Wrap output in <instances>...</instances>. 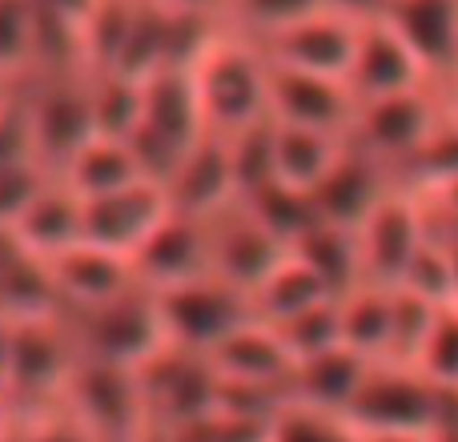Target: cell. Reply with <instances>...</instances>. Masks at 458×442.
I'll return each mask as SVG.
<instances>
[{
	"label": "cell",
	"mask_w": 458,
	"mask_h": 442,
	"mask_svg": "<svg viewBox=\"0 0 458 442\" xmlns=\"http://www.w3.org/2000/svg\"><path fill=\"white\" fill-rule=\"evenodd\" d=\"M394 338V290L390 285H354L342 293V346L370 362H386Z\"/></svg>",
	"instance_id": "cell-27"
},
{
	"label": "cell",
	"mask_w": 458,
	"mask_h": 442,
	"mask_svg": "<svg viewBox=\"0 0 458 442\" xmlns=\"http://www.w3.org/2000/svg\"><path fill=\"white\" fill-rule=\"evenodd\" d=\"M77 366L81 346L69 314L8 322L0 334V374L16 395V403L24 406V414L61 406Z\"/></svg>",
	"instance_id": "cell-2"
},
{
	"label": "cell",
	"mask_w": 458,
	"mask_h": 442,
	"mask_svg": "<svg viewBox=\"0 0 458 442\" xmlns=\"http://www.w3.org/2000/svg\"><path fill=\"white\" fill-rule=\"evenodd\" d=\"M446 117V85H422L411 93L382 97V101L358 105L350 141L378 157L382 166L403 174V166L427 145V137L443 125Z\"/></svg>",
	"instance_id": "cell-8"
},
{
	"label": "cell",
	"mask_w": 458,
	"mask_h": 442,
	"mask_svg": "<svg viewBox=\"0 0 458 442\" xmlns=\"http://www.w3.org/2000/svg\"><path fill=\"white\" fill-rule=\"evenodd\" d=\"M274 330L282 334V342L293 354V362H306V358L326 354V350L342 346V298L318 302V306L277 322Z\"/></svg>",
	"instance_id": "cell-35"
},
{
	"label": "cell",
	"mask_w": 458,
	"mask_h": 442,
	"mask_svg": "<svg viewBox=\"0 0 458 442\" xmlns=\"http://www.w3.org/2000/svg\"><path fill=\"white\" fill-rule=\"evenodd\" d=\"M318 8H322V0H229L222 24L245 32L253 40H266L277 29H285V24L318 13Z\"/></svg>",
	"instance_id": "cell-37"
},
{
	"label": "cell",
	"mask_w": 458,
	"mask_h": 442,
	"mask_svg": "<svg viewBox=\"0 0 458 442\" xmlns=\"http://www.w3.org/2000/svg\"><path fill=\"white\" fill-rule=\"evenodd\" d=\"M217 378L233 382V387H266V390H290L293 382V354L285 350L282 334L261 318H250L245 326H237L225 342H217L209 350Z\"/></svg>",
	"instance_id": "cell-20"
},
{
	"label": "cell",
	"mask_w": 458,
	"mask_h": 442,
	"mask_svg": "<svg viewBox=\"0 0 458 442\" xmlns=\"http://www.w3.org/2000/svg\"><path fill=\"white\" fill-rule=\"evenodd\" d=\"M69 322L77 330L81 358H89V362H109L141 374L145 366L157 362L169 350L157 293L149 285H137L133 293L109 302V306L69 314Z\"/></svg>",
	"instance_id": "cell-4"
},
{
	"label": "cell",
	"mask_w": 458,
	"mask_h": 442,
	"mask_svg": "<svg viewBox=\"0 0 458 442\" xmlns=\"http://www.w3.org/2000/svg\"><path fill=\"white\" fill-rule=\"evenodd\" d=\"M16 237V245L37 258H56V253L72 250L85 242V198L72 190L64 177H53L45 190L32 198V206L16 217V225L8 229Z\"/></svg>",
	"instance_id": "cell-23"
},
{
	"label": "cell",
	"mask_w": 458,
	"mask_h": 442,
	"mask_svg": "<svg viewBox=\"0 0 458 442\" xmlns=\"http://www.w3.org/2000/svg\"><path fill=\"white\" fill-rule=\"evenodd\" d=\"M37 64V0H0V81L24 85Z\"/></svg>",
	"instance_id": "cell-33"
},
{
	"label": "cell",
	"mask_w": 458,
	"mask_h": 442,
	"mask_svg": "<svg viewBox=\"0 0 458 442\" xmlns=\"http://www.w3.org/2000/svg\"><path fill=\"white\" fill-rule=\"evenodd\" d=\"M419 370L435 378L443 390H458V302L443 306L435 318V330L419 358Z\"/></svg>",
	"instance_id": "cell-39"
},
{
	"label": "cell",
	"mask_w": 458,
	"mask_h": 442,
	"mask_svg": "<svg viewBox=\"0 0 458 442\" xmlns=\"http://www.w3.org/2000/svg\"><path fill=\"white\" fill-rule=\"evenodd\" d=\"M269 113L282 125H301V129H322V133L350 137L354 117H358V97L350 93L346 81L274 64Z\"/></svg>",
	"instance_id": "cell-14"
},
{
	"label": "cell",
	"mask_w": 458,
	"mask_h": 442,
	"mask_svg": "<svg viewBox=\"0 0 458 442\" xmlns=\"http://www.w3.org/2000/svg\"><path fill=\"white\" fill-rule=\"evenodd\" d=\"M326 298H338V293L322 282V274H318V269H310L306 261L290 250L274 266V274H269L266 282L253 290L250 302H253V318L277 326V322H285V318L301 314V310L318 306V302H326Z\"/></svg>",
	"instance_id": "cell-29"
},
{
	"label": "cell",
	"mask_w": 458,
	"mask_h": 442,
	"mask_svg": "<svg viewBox=\"0 0 458 442\" xmlns=\"http://www.w3.org/2000/svg\"><path fill=\"white\" fill-rule=\"evenodd\" d=\"M141 390L149 406L153 442H165L217 419V370L206 354L169 346L157 362L141 370Z\"/></svg>",
	"instance_id": "cell-7"
},
{
	"label": "cell",
	"mask_w": 458,
	"mask_h": 442,
	"mask_svg": "<svg viewBox=\"0 0 458 442\" xmlns=\"http://www.w3.org/2000/svg\"><path fill=\"white\" fill-rule=\"evenodd\" d=\"M209 137L190 69H157L145 77V113L133 133V153L149 182L165 185L185 157Z\"/></svg>",
	"instance_id": "cell-3"
},
{
	"label": "cell",
	"mask_w": 458,
	"mask_h": 442,
	"mask_svg": "<svg viewBox=\"0 0 458 442\" xmlns=\"http://www.w3.org/2000/svg\"><path fill=\"white\" fill-rule=\"evenodd\" d=\"M56 174H48L40 161H24V166H13L0 174V229H13L16 217L32 206L40 190L53 182Z\"/></svg>",
	"instance_id": "cell-40"
},
{
	"label": "cell",
	"mask_w": 458,
	"mask_h": 442,
	"mask_svg": "<svg viewBox=\"0 0 458 442\" xmlns=\"http://www.w3.org/2000/svg\"><path fill=\"white\" fill-rule=\"evenodd\" d=\"M394 190H398L394 169L382 166L378 157H370L366 149H358V145L350 141L342 161L334 166V174L314 190V201H318L322 221H334V225H346V229H362V221Z\"/></svg>",
	"instance_id": "cell-19"
},
{
	"label": "cell",
	"mask_w": 458,
	"mask_h": 442,
	"mask_svg": "<svg viewBox=\"0 0 458 442\" xmlns=\"http://www.w3.org/2000/svg\"><path fill=\"white\" fill-rule=\"evenodd\" d=\"M446 109H451V117L458 125V81H454V85H446Z\"/></svg>",
	"instance_id": "cell-50"
},
{
	"label": "cell",
	"mask_w": 458,
	"mask_h": 442,
	"mask_svg": "<svg viewBox=\"0 0 458 442\" xmlns=\"http://www.w3.org/2000/svg\"><path fill=\"white\" fill-rule=\"evenodd\" d=\"M169 214H174V206H169L165 185L141 177V182L125 185V190L85 198V242L137 258V250L149 242L153 229Z\"/></svg>",
	"instance_id": "cell-13"
},
{
	"label": "cell",
	"mask_w": 458,
	"mask_h": 442,
	"mask_svg": "<svg viewBox=\"0 0 458 442\" xmlns=\"http://www.w3.org/2000/svg\"><path fill=\"white\" fill-rule=\"evenodd\" d=\"M13 250H16V237L8 234V229H0V266L8 261V253H13Z\"/></svg>",
	"instance_id": "cell-49"
},
{
	"label": "cell",
	"mask_w": 458,
	"mask_h": 442,
	"mask_svg": "<svg viewBox=\"0 0 458 442\" xmlns=\"http://www.w3.org/2000/svg\"><path fill=\"white\" fill-rule=\"evenodd\" d=\"M209 225H214V274L222 282L237 285V290H245L250 298L274 274L277 261L290 253V245L277 242L242 201L233 209H225L222 217H214Z\"/></svg>",
	"instance_id": "cell-18"
},
{
	"label": "cell",
	"mask_w": 458,
	"mask_h": 442,
	"mask_svg": "<svg viewBox=\"0 0 458 442\" xmlns=\"http://www.w3.org/2000/svg\"><path fill=\"white\" fill-rule=\"evenodd\" d=\"M310 269L322 274V282L334 293H350L354 285H362V250H358V229L334 225V221H318L306 237L290 245Z\"/></svg>",
	"instance_id": "cell-30"
},
{
	"label": "cell",
	"mask_w": 458,
	"mask_h": 442,
	"mask_svg": "<svg viewBox=\"0 0 458 442\" xmlns=\"http://www.w3.org/2000/svg\"><path fill=\"white\" fill-rule=\"evenodd\" d=\"M64 314L61 293H56L53 269L45 258L16 245L8 261L0 266V318L8 322H29V318Z\"/></svg>",
	"instance_id": "cell-26"
},
{
	"label": "cell",
	"mask_w": 458,
	"mask_h": 442,
	"mask_svg": "<svg viewBox=\"0 0 458 442\" xmlns=\"http://www.w3.org/2000/svg\"><path fill=\"white\" fill-rule=\"evenodd\" d=\"M16 442H101V438L89 430V422L81 419L69 403H61V406H48V411L29 414Z\"/></svg>",
	"instance_id": "cell-41"
},
{
	"label": "cell",
	"mask_w": 458,
	"mask_h": 442,
	"mask_svg": "<svg viewBox=\"0 0 458 442\" xmlns=\"http://www.w3.org/2000/svg\"><path fill=\"white\" fill-rule=\"evenodd\" d=\"M382 21L414 48L438 85H454L458 0H390Z\"/></svg>",
	"instance_id": "cell-22"
},
{
	"label": "cell",
	"mask_w": 458,
	"mask_h": 442,
	"mask_svg": "<svg viewBox=\"0 0 458 442\" xmlns=\"http://www.w3.org/2000/svg\"><path fill=\"white\" fill-rule=\"evenodd\" d=\"M422 85H438V81L414 56V48L386 21L362 24L358 56H354V69H350V93L358 97V105L411 93V89H422Z\"/></svg>",
	"instance_id": "cell-17"
},
{
	"label": "cell",
	"mask_w": 458,
	"mask_h": 442,
	"mask_svg": "<svg viewBox=\"0 0 458 442\" xmlns=\"http://www.w3.org/2000/svg\"><path fill=\"white\" fill-rule=\"evenodd\" d=\"M229 157H233V177H237V198L266 190L269 182H277L274 174V117L266 125L250 129V133L229 141Z\"/></svg>",
	"instance_id": "cell-38"
},
{
	"label": "cell",
	"mask_w": 458,
	"mask_h": 442,
	"mask_svg": "<svg viewBox=\"0 0 458 442\" xmlns=\"http://www.w3.org/2000/svg\"><path fill=\"white\" fill-rule=\"evenodd\" d=\"M153 293H157L169 346L190 350V354H209L217 342H225L237 326H245L253 318L250 293L222 282L217 274Z\"/></svg>",
	"instance_id": "cell-9"
},
{
	"label": "cell",
	"mask_w": 458,
	"mask_h": 442,
	"mask_svg": "<svg viewBox=\"0 0 458 442\" xmlns=\"http://www.w3.org/2000/svg\"><path fill=\"white\" fill-rule=\"evenodd\" d=\"M24 406L16 403V395L8 390V382H4V374H0V442H16V435L24 430Z\"/></svg>",
	"instance_id": "cell-43"
},
{
	"label": "cell",
	"mask_w": 458,
	"mask_h": 442,
	"mask_svg": "<svg viewBox=\"0 0 458 442\" xmlns=\"http://www.w3.org/2000/svg\"><path fill=\"white\" fill-rule=\"evenodd\" d=\"M24 161H37L32 149V129H29V109H24V93L16 89L0 109V174Z\"/></svg>",
	"instance_id": "cell-42"
},
{
	"label": "cell",
	"mask_w": 458,
	"mask_h": 442,
	"mask_svg": "<svg viewBox=\"0 0 458 442\" xmlns=\"http://www.w3.org/2000/svg\"><path fill=\"white\" fill-rule=\"evenodd\" d=\"M435 221V217H430ZM435 229H438V237L446 242V253H451V269H454V302H458V225H438L435 221Z\"/></svg>",
	"instance_id": "cell-47"
},
{
	"label": "cell",
	"mask_w": 458,
	"mask_h": 442,
	"mask_svg": "<svg viewBox=\"0 0 458 442\" xmlns=\"http://www.w3.org/2000/svg\"><path fill=\"white\" fill-rule=\"evenodd\" d=\"M358 37H362V24L338 16L330 8H318V13L301 16V21L277 29L274 37H266L269 61L282 64V69H301V72H318V77H334L350 85V69H354L358 56Z\"/></svg>",
	"instance_id": "cell-12"
},
{
	"label": "cell",
	"mask_w": 458,
	"mask_h": 442,
	"mask_svg": "<svg viewBox=\"0 0 458 442\" xmlns=\"http://www.w3.org/2000/svg\"><path fill=\"white\" fill-rule=\"evenodd\" d=\"M0 334H4V318H0Z\"/></svg>",
	"instance_id": "cell-53"
},
{
	"label": "cell",
	"mask_w": 458,
	"mask_h": 442,
	"mask_svg": "<svg viewBox=\"0 0 458 442\" xmlns=\"http://www.w3.org/2000/svg\"><path fill=\"white\" fill-rule=\"evenodd\" d=\"M266 442H366L362 430L334 411H318L306 403H285L266 427Z\"/></svg>",
	"instance_id": "cell-34"
},
{
	"label": "cell",
	"mask_w": 458,
	"mask_h": 442,
	"mask_svg": "<svg viewBox=\"0 0 458 442\" xmlns=\"http://www.w3.org/2000/svg\"><path fill=\"white\" fill-rule=\"evenodd\" d=\"M386 4L390 0H322V8H330V13H338V16H350V21H358V24L382 21Z\"/></svg>",
	"instance_id": "cell-44"
},
{
	"label": "cell",
	"mask_w": 458,
	"mask_h": 442,
	"mask_svg": "<svg viewBox=\"0 0 458 442\" xmlns=\"http://www.w3.org/2000/svg\"><path fill=\"white\" fill-rule=\"evenodd\" d=\"M64 403L89 422V430L101 442H153L149 406L137 370L81 358Z\"/></svg>",
	"instance_id": "cell-10"
},
{
	"label": "cell",
	"mask_w": 458,
	"mask_h": 442,
	"mask_svg": "<svg viewBox=\"0 0 458 442\" xmlns=\"http://www.w3.org/2000/svg\"><path fill=\"white\" fill-rule=\"evenodd\" d=\"M366 442H430V435H362Z\"/></svg>",
	"instance_id": "cell-48"
},
{
	"label": "cell",
	"mask_w": 458,
	"mask_h": 442,
	"mask_svg": "<svg viewBox=\"0 0 458 442\" xmlns=\"http://www.w3.org/2000/svg\"><path fill=\"white\" fill-rule=\"evenodd\" d=\"M193 85H198V101L206 113V125L214 137L233 141V137L250 133V129L266 125L269 113V81H274V61H269L266 45L245 32L222 29L214 32L201 56L190 64Z\"/></svg>",
	"instance_id": "cell-1"
},
{
	"label": "cell",
	"mask_w": 458,
	"mask_h": 442,
	"mask_svg": "<svg viewBox=\"0 0 458 442\" xmlns=\"http://www.w3.org/2000/svg\"><path fill=\"white\" fill-rule=\"evenodd\" d=\"M346 145H350V137L274 121V174H277V182L314 193L318 185L334 174V166L342 161Z\"/></svg>",
	"instance_id": "cell-25"
},
{
	"label": "cell",
	"mask_w": 458,
	"mask_h": 442,
	"mask_svg": "<svg viewBox=\"0 0 458 442\" xmlns=\"http://www.w3.org/2000/svg\"><path fill=\"white\" fill-rule=\"evenodd\" d=\"M454 81H458V53H454Z\"/></svg>",
	"instance_id": "cell-52"
},
{
	"label": "cell",
	"mask_w": 458,
	"mask_h": 442,
	"mask_svg": "<svg viewBox=\"0 0 458 442\" xmlns=\"http://www.w3.org/2000/svg\"><path fill=\"white\" fill-rule=\"evenodd\" d=\"M169 206L174 214L214 221L237 201V177H233V157H229V141L209 133L190 157L177 166V174L165 182Z\"/></svg>",
	"instance_id": "cell-21"
},
{
	"label": "cell",
	"mask_w": 458,
	"mask_h": 442,
	"mask_svg": "<svg viewBox=\"0 0 458 442\" xmlns=\"http://www.w3.org/2000/svg\"><path fill=\"white\" fill-rule=\"evenodd\" d=\"M133 269L149 290H169V285L209 277L214 274V225L201 217L169 214L153 229L149 242L137 250Z\"/></svg>",
	"instance_id": "cell-15"
},
{
	"label": "cell",
	"mask_w": 458,
	"mask_h": 442,
	"mask_svg": "<svg viewBox=\"0 0 458 442\" xmlns=\"http://www.w3.org/2000/svg\"><path fill=\"white\" fill-rule=\"evenodd\" d=\"M430 209L414 190L398 185L358 229V250H362V282L390 285L394 290L406 277L411 261L430 237Z\"/></svg>",
	"instance_id": "cell-11"
},
{
	"label": "cell",
	"mask_w": 458,
	"mask_h": 442,
	"mask_svg": "<svg viewBox=\"0 0 458 442\" xmlns=\"http://www.w3.org/2000/svg\"><path fill=\"white\" fill-rule=\"evenodd\" d=\"M174 13H190V16H209V21H222L229 0H161Z\"/></svg>",
	"instance_id": "cell-46"
},
{
	"label": "cell",
	"mask_w": 458,
	"mask_h": 442,
	"mask_svg": "<svg viewBox=\"0 0 458 442\" xmlns=\"http://www.w3.org/2000/svg\"><path fill=\"white\" fill-rule=\"evenodd\" d=\"M422 201H427L430 217H435L438 225H458V177H454V182H446L443 190L427 193Z\"/></svg>",
	"instance_id": "cell-45"
},
{
	"label": "cell",
	"mask_w": 458,
	"mask_h": 442,
	"mask_svg": "<svg viewBox=\"0 0 458 442\" xmlns=\"http://www.w3.org/2000/svg\"><path fill=\"white\" fill-rule=\"evenodd\" d=\"M370 366H374L370 358L354 354L350 346H334V350H326V354L298 362L293 382H290V398L293 403L318 406V411L346 414L350 406H354Z\"/></svg>",
	"instance_id": "cell-24"
},
{
	"label": "cell",
	"mask_w": 458,
	"mask_h": 442,
	"mask_svg": "<svg viewBox=\"0 0 458 442\" xmlns=\"http://www.w3.org/2000/svg\"><path fill=\"white\" fill-rule=\"evenodd\" d=\"M61 177L81 193V198H101V193L125 190V185L141 182L145 169H141V161H137V153L129 141L97 133L81 145L77 157L64 166Z\"/></svg>",
	"instance_id": "cell-28"
},
{
	"label": "cell",
	"mask_w": 458,
	"mask_h": 442,
	"mask_svg": "<svg viewBox=\"0 0 458 442\" xmlns=\"http://www.w3.org/2000/svg\"><path fill=\"white\" fill-rule=\"evenodd\" d=\"M29 109L32 149L48 174L61 177L77 149L97 137L93 125V72H48L21 85Z\"/></svg>",
	"instance_id": "cell-5"
},
{
	"label": "cell",
	"mask_w": 458,
	"mask_h": 442,
	"mask_svg": "<svg viewBox=\"0 0 458 442\" xmlns=\"http://www.w3.org/2000/svg\"><path fill=\"white\" fill-rule=\"evenodd\" d=\"M48 269H53L56 293H61L64 314H85V310L109 306V302L125 298L141 285L133 269V258L125 253H113L105 245L81 242L72 250L48 258Z\"/></svg>",
	"instance_id": "cell-16"
},
{
	"label": "cell",
	"mask_w": 458,
	"mask_h": 442,
	"mask_svg": "<svg viewBox=\"0 0 458 442\" xmlns=\"http://www.w3.org/2000/svg\"><path fill=\"white\" fill-rule=\"evenodd\" d=\"M242 206L250 209V214L258 217L261 225H266L282 245H293L298 237H306L310 229L322 221L314 193L293 190V185H285V182H269L266 190L250 193Z\"/></svg>",
	"instance_id": "cell-31"
},
{
	"label": "cell",
	"mask_w": 458,
	"mask_h": 442,
	"mask_svg": "<svg viewBox=\"0 0 458 442\" xmlns=\"http://www.w3.org/2000/svg\"><path fill=\"white\" fill-rule=\"evenodd\" d=\"M16 89H21V85H8V81H0V109H4V101L16 93Z\"/></svg>",
	"instance_id": "cell-51"
},
{
	"label": "cell",
	"mask_w": 458,
	"mask_h": 442,
	"mask_svg": "<svg viewBox=\"0 0 458 442\" xmlns=\"http://www.w3.org/2000/svg\"><path fill=\"white\" fill-rule=\"evenodd\" d=\"M446 390L406 362H374L346 419L362 435H430Z\"/></svg>",
	"instance_id": "cell-6"
},
{
	"label": "cell",
	"mask_w": 458,
	"mask_h": 442,
	"mask_svg": "<svg viewBox=\"0 0 458 442\" xmlns=\"http://www.w3.org/2000/svg\"><path fill=\"white\" fill-rule=\"evenodd\" d=\"M145 113V81L129 72H93V125L101 137L133 141Z\"/></svg>",
	"instance_id": "cell-32"
},
{
	"label": "cell",
	"mask_w": 458,
	"mask_h": 442,
	"mask_svg": "<svg viewBox=\"0 0 458 442\" xmlns=\"http://www.w3.org/2000/svg\"><path fill=\"white\" fill-rule=\"evenodd\" d=\"M394 290L414 293V298L430 302V306H454V269H451V253H446V242L438 237V229H430L427 245L419 250V258L411 261L406 277Z\"/></svg>",
	"instance_id": "cell-36"
}]
</instances>
